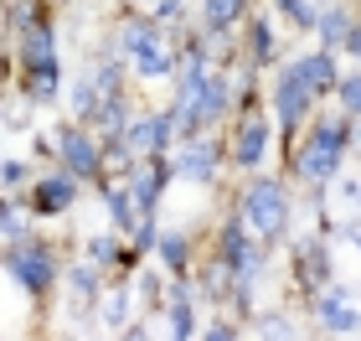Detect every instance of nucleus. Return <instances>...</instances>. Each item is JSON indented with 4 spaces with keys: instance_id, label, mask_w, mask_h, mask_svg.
I'll list each match as a JSON object with an SVG mask.
<instances>
[{
    "instance_id": "obj_1",
    "label": "nucleus",
    "mask_w": 361,
    "mask_h": 341,
    "mask_svg": "<svg viewBox=\"0 0 361 341\" xmlns=\"http://www.w3.org/2000/svg\"><path fill=\"white\" fill-rule=\"evenodd\" d=\"M68 181H57V186H42V207H47V213H52V207H68Z\"/></svg>"
}]
</instances>
